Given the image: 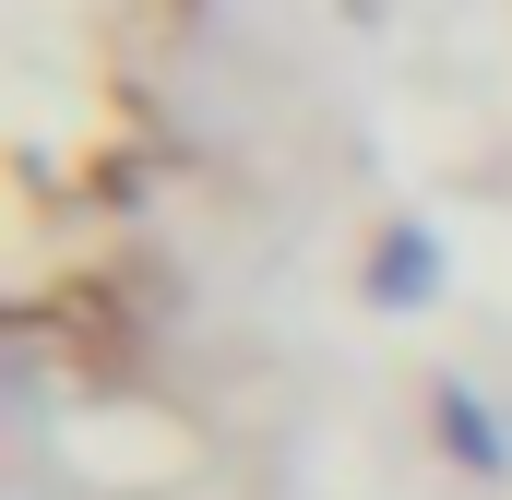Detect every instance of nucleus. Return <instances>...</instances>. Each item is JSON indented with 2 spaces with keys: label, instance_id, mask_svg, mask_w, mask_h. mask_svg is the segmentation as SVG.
<instances>
[{
  "label": "nucleus",
  "instance_id": "1",
  "mask_svg": "<svg viewBox=\"0 0 512 500\" xmlns=\"http://www.w3.org/2000/svg\"><path fill=\"white\" fill-rule=\"evenodd\" d=\"M0 500H96V489H72V477H48V465H24V477H12Z\"/></svg>",
  "mask_w": 512,
  "mask_h": 500
}]
</instances>
